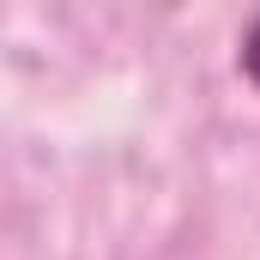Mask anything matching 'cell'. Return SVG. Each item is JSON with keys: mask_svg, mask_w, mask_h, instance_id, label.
<instances>
[{"mask_svg": "<svg viewBox=\"0 0 260 260\" xmlns=\"http://www.w3.org/2000/svg\"><path fill=\"white\" fill-rule=\"evenodd\" d=\"M242 73H248V85L260 91V18L242 30Z\"/></svg>", "mask_w": 260, "mask_h": 260, "instance_id": "cell-1", "label": "cell"}]
</instances>
